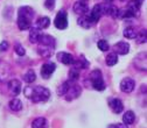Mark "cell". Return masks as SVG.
<instances>
[{"label":"cell","mask_w":147,"mask_h":128,"mask_svg":"<svg viewBox=\"0 0 147 128\" xmlns=\"http://www.w3.org/2000/svg\"><path fill=\"white\" fill-rule=\"evenodd\" d=\"M25 96L30 99L33 103H42L47 101L50 97V91L43 86H27L25 90Z\"/></svg>","instance_id":"6da1fadb"},{"label":"cell","mask_w":147,"mask_h":128,"mask_svg":"<svg viewBox=\"0 0 147 128\" xmlns=\"http://www.w3.org/2000/svg\"><path fill=\"white\" fill-rule=\"evenodd\" d=\"M85 83H89V85L96 91H104L105 90V83L103 79L102 71L98 69L91 72L89 78L85 80Z\"/></svg>","instance_id":"7a4b0ae2"},{"label":"cell","mask_w":147,"mask_h":128,"mask_svg":"<svg viewBox=\"0 0 147 128\" xmlns=\"http://www.w3.org/2000/svg\"><path fill=\"white\" fill-rule=\"evenodd\" d=\"M82 93V87L76 85V84H70L69 88L67 90V92L63 96L65 98L67 101H72V100H75L77 99Z\"/></svg>","instance_id":"3957f363"},{"label":"cell","mask_w":147,"mask_h":128,"mask_svg":"<svg viewBox=\"0 0 147 128\" xmlns=\"http://www.w3.org/2000/svg\"><path fill=\"white\" fill-rule=\"evenodd\" d=\"M54 25L57 29H65L68 27V16H67V12L65 11H60L55 17V21Z\"/></svg>","instance_id":"277c9868"},{"label":"cell","mask_w":147,"mask_h":128,"mask_svg":"<svg viewBox=\"0 0 147 128\" xmlns=\"http://www.w3.org/2000/svg\"><path fill=\"white\" fill-rule=\"evenodd\" d=\"M35 13H34V9L29 6H24V7H20L19 11H18V17H22V19L27 20V21H33V17H34Z\"/></svg>","instance_id":"5b68a950"},{"label":"cell","mask_w":147,"mask_h":128,"mask_svg":"<svg viewBox=\"0 0 147 128\" xmlns=\"http://www.w3.org/2000/svg\"><path fill=\"white\" fill-rule=\"evenodd\" d=\"M119 86H120L121 92H124V93H131L132 91L134 90V87H136V82L132 78H130V77H126V78H124L120 82Z\"/></svg>","instance_id":"8992f818"},{"label":"cell","mask_w":147,"mask_h":128,"mask_svg":"<svg viewBox=\"0 0 147 128\" xmlns=\"http://www.w3.org/2000/svg\"><path fill=\"white\" fill-rule=\"evenodd\" d=\"M55 70H56V64H55V63H53V62L45 63L42 65V68H41V76H42V78L48 79L54 74Z\"/></svg>","instance_id":"52a82bcc"},{"label":"cell","mask_w":147,"mask_h":128,"mask_svg":"<svg viewBox=\"0 0 147 128\" xmlns=\"http://www.w3.org/2000/svg\"><path fill=\"white\" fill-rule=\"evenodd\" d=\"M103 15V9H102V5H95L94 8L91 9L90 13H88V16H89V19L90 21L92 22V23H96L100 17Z\"/></svg>","instance_id":"ba28073f"},{"label":"cell","mask_w":147,"mask_h":128,"mask_svg":"<svg viewBox=\"0 0 147 128\" xmlns=\"http://www.w3.org/2000/svg\"><path fill=\"white\" fill-rule=\"evenodd\" d=\"M109 106L110 108H111V111L116 114H119L123 112V109H124V105H123V101L118 98H112V99H110L109 100Z\"/></svg>","instance_id":"9c48e42d"},{"label":"cell","mask_w":147,"mask_h":128,"mask_svg":"<svg viewBox=\"0 0 147 128\" xmlns=\"http://www.w3.org/2000/svg\"><path fill=\"white\" fill-rule=\"evenodd\" d=\"M113 49H115V52L117 55H127L130 52V44L125 41H120V42L115 44Z\"/></svg>","instance_id":"30bf717a"},{"label":"cell","mask_w":147,"mask_h":128,"mask_svg":"<svg viewBox=\"0 0 147 128\" xmlns=\"http://www.w3.org/2000/svg\"><path fill=\"white\" fill-rule=\"evenodd\" d=\"M8 91H9V93L12 96H18L20 92H21V83L20 80H18V79H12L9 83H8Z\"/></svg>","instance_id":"8fae6325"},{"label":"cell","mask_w":147,"mask_h":128,"mask_svg":"<svg viewBox=\"0 0 147 128\" xmlns=\"http://www.w3.org/2000/svg\"><path fill=\"white\" fill-rule=\"evenodd\" d=\"M57 60L65 64V65H70V64H74V62H75V57L72 56L71 54L69 52H64V51H61L57 54Z\"/></svg>","instance_id":"7c38bea8"},{"label":"cell","mask_w":147,"mask_h":128,"mask_svg":"<svg viewBox=\"0 0 147 128\" xmlns=\"http://www.w3.org/2000/svg\"><path fill=\"white\" fill-rule=\"evenodd\" d=\"M41 46H46V47H50L53 49H55V44H56V42H55V39L53 38V36L50 35H47V34H42L40 36V40L39 42Z\"/></svg>","instance_id":"4fadbf2b"},{"label":"cell","mask_w":147,"mask_h":128,"mask_svg":"<svg viewBox=\"0 0 147 128\" xmlns=\"http://www.w3.org/2000/svg\"><path fill=\"white\" fill-rule=\"evenodd\" d=\"M30 30H29V41H30V43H38L39 42V40H40V36L42 35V33H41V29L40 28H38V27H30L29 28Z\"/></svg>","instance_id":"5bb4252c"},{"label":"cell","mask_w":147,"mask_h":128,"mask_svg":"<svg viewBox=\"0 0 147 128\" xmlns=\"http://www.w3.org/2000/svg\"><path fill=\"white\" fill-rule=\"evenodd\" d=\"M74 12L78 15H84V14L89 13V7L85 4V1H82L81 0V1H77L74 5Z\"/></svg>","instance_id":"9a60e30c"},{"label":"cell","mask_w":147,"mask_h":128,"mask_svg":"<svg viewBox=\"0 0 147 128\" xmlns=\"http://www.w3.org/2000/svg\"><path fill=\"white\" fill-rule=\"evenodd\" d=\"M72 65L75 66V68H77V69H86V68H89L90 63H89V61L83 56V55H81V57H78L77 60H75V62H74Z\"/></svg>","instance_id":"2e32d148"},{"label":"cell","mask_w":147,"mask_h":128,"mask_svg":"<svg viewBox=\"0 0 147 128\" xmlns=\"http://www.w3.org/2000/svg\"><path fill=\"white\" fill-rule=\"evenodd\" d=\"M48 127V121L46 118H36L32 122V128H47Z\"/></svg>","instance_id":"e0dca14e"},{"label":"cell","mask_w":147,"mask_h":128,"mask_svg":"<svg viewBox=\"0 0 147 128\" xmlns=\"http://www.w3.org/2000/svg\"><path fill=\"white\" fill-rule=\"evenodd\" d=\"M77 23L82 27V28H85V29H88V28H90L91 26H92L94 23L90 21V19H89V16H88V13L86 14H84V15H81L80 16V19H78V21H77Z\"/></svg>","instance_id":"ac0fdd59"},{"label":"cell","mask_w":147,"mask_h":128,"mask_svg":"<svg viewBox=\"0 0 147 128\" xmlns=\"http://www.w3.org/2000/svg\"><path fill=\"white\" fill-rule=\"evenodd\" d=\"M134 120H136V114H134L132 111H126V112L124 113V115H123V122H124L126 126L132 125V123L134 122Z\"/></svg>","instance_id":"d6986e66"},{"label":"cell","mask_w":147,"mask_h":128,"mask_svg":"<svg viewBox=\"0 0 147 128\" xmlns=\"http://www.w3.org/2000/svg\"><path fill=\"white\" fill-rule=\"evenodd\" d=\"M8 106H9V108L12 109V111H14V112H19V111H21V109H22V103H21L20 99H18V98H13L9 101Z\"/></svg>","instance_id":"ffe728a7"},{"label":"cell","mask_w":147,"mask_h":128,"mask_svg":"<svg viewBox=\"0 0 147 128\" xmlns=\"http://www.w3.org/2000/svg\"><path fill=\"white\" fill-rule=\"evenodd\" d=\"M38 51H39V54L41 55L42 57H45V58H49V57L51 56V55H53L54 49H53V48H50V47H46V46H41V44H40V47H39Z\"/></svg>","instance_id":"44dd1931"},{"label":"cell","mask_w":147,"mask_h":128,"mask_svg":"<svg viewBox=\"0 0 147 128\" xmlns=\"http://www.w3.org/2000/svg\"><path fill=\"white\" fill-rule=\"evenodd\" d=\"M49 25H50V19L48 16H42L36 21V27L40 29H46L49 27Z\"/></svg>","instance_id":"7402d4cb"},{"label":"cell","mask_w":147,"mask_h":128,"mask_svg":"<svg viewBox=\"0 0 147 128\" xmlns=\"http://www.w3.org/2000/svg\"><path fill=\"white\" fill-rule=\"evenodd\" d=\"M106 64L109 66H113L118 63V55L116 52H111V54H109L107 56H106V60H105Z\"/></svg>","instance_id":"603a6c76"},{"label":"cell","mask_w":147,"mask_h":128,"mask_svg":"<svg viewBox=\"0 0 147 128\" xmlns=\"http://www.w3.org/2000/svg\"><path fill=\"white\" fill-rule=\"evenodd\" d=\"M18 27L20 30H27L32 27V22L22 19V17H18Z\"/></svg>","instance_id":"cb8c5ba5"},{"label":"cell","mask_w":147,"mask_h":128,"mask_svg":"<svg viewBox=\"0 0 147 128\" xmlns=\"http://www.w3.org/2000/svg\"><path fill=\"white\" fill-rule=\"evenodd\" d=\"M35 79H36V75H35V71L34 70H28L26 74L24 75V80L26 82V83H28V84H32V83H34L35 82Z\"/></svg>","instance_id":"d4e9b609"},{"label":"cell","mask_w":147,"mask_h":128,"mask_svg":"<svg viewBox=\"0 0 147 128\" xmlns=\"http://www.w3.org/2000/svg\"><path fill=\"white\" fill-rule=\"evenodd\" d=\"M80 78V69L77 68H71L70 71H69V80L72 82V83H75L77 79Z\"/></svg>","instance_id":"484cf974"},{"label":"cell","mask_w":147,"mask_h":128,"mask_svg":"<svg viewBox=\"0 0 147 128\" xmlns=\"http://www.w3.org/2000/svg\"><path fill=\"white\" fill-rule=\"evenodd\" d=\"M134 39H136L137 42L140 43V44L146 43V40H147V31H146V29H141L139 33L137 31V35H136Z\"/></svg>","instance_id":"4316f807"},{"label":"cell","mask_w":147,"mask_h":128,"mask_svg":"<svg viewBox=\"0 0 147 128\" xmlns=\"http://www.w3.org/2000/svg\"><path fill=\"white\" fill-rule=\"evenodd\" d=\"M72 82H70V80H67V82H64V83H62L59 87H57V94L61 97V96H64L65 94V92H67V90L69 88V86H70V84H71Z\"/></svg>","instance_id":"83f0119b"},{"label":"cell","mask_w":147,"mask_h":128,"mask_svg":"<svg viewBox=\"0 0 147 128\" xmlns=\"http://www.w3.org/2000/svg\"><path fill=\"white\" fill-rule=\"evenodd\" d=\"M123 34H124V36H125L126 39L133 40L136 38V35H137V30L134 28H132V27H127V28L124 29V33Z\"/></svg>","instance_id":"f1b7e54d"},{"label":"cell","mask_w":147,"mask_h":128,"mask_svg":"<svg viewBox=\"0 0 147 128\" xmlns=\"http://www.w3.org/2000/svg\"><path fill=\"white\" fill-rule=\"evenodd\" d=\"M97 47H98V49L102 50V51H107L109 48H110L107 41H105V40H99V41L97 42Z\"/></svg>","instance_id":"f546056e"},{"label":"cell","mask_w":147,"mask_h":128,"mask_svg":"<svg viewBox=\"0 0 147 128\" xmlns=\"http://www.w3.org/2000/svg\"><path fill=\"white\" fill-rule=\"evenodd\" d=\"M14 50H15V52L19 55V56H24V55L26 54V50H25V48H24V46H21V44H15L14 46Z\"/></svg>","instance_id":"4dcf8cb0"},{"label":"cell","mask_w":147,"mask_h":128,"mask_svg":"<svg viewBox=\"0 0 147 128\" xmlns=\"http://www.w3.org/2000/svg\"><path fill=\"white\" fill-rule=\"evenodd\" d=\"M45 6L48 8V9H54V7H55V1L54 0H47V1L45 3Z\"/></svg>","instance_id":"1f68e13d"},{"label":"cell","mask_w":147,"mask_h":128,"mask_svg":"<svg viewBox=\"0 0 147 128\" xmlns=\"http://www.w3.org/2000/svg\"><path fill=\"white\" fill-rule=\"evenodd\" d=\"M8 47H9L8 42H7V41H3L1 43H0V52H3V51H6V50L8 49Z\"/></svg>","instance_id":"d6a6232c"},{"label":"cell","mask_w":147,"mask_h":128,"mask_svg":"<svg viewBox=\"0 0 147 128\" xmlns=\"http://www.w3.org/2000/svg\"><path fill=\"white\" fill-rule=\"evenodd\" d=\"M116 128H127L125 123H116Z\"/></svg>","instance_id":"836d02e7"},{"label":"cell","mask_w":147,"mask_h":128,"mask_svg":"<svg viewBox=\"0 0 147 128\" xmlns=\"http://www.w3.org/2000/svg\"><path fill=\"white\" fill-rule=\"evenodd\" d=\"M136 1H137V3H138L140 6H141V5H142V3H144V0H136Z\"/></svg>","instance_id":"e575fe53"},{"label":"cell","mask_w":147,"mask_h":128,"mask_svg":"<svg viewBox=\"0 0 147 128\" xmlns=\"http://www.w3.org/2000/svg\"><path fill=\"white\" fill-rule=\"evenodd\" d=\"M82 1H88V0H82Z\"/></svg>","instance_id":"d590c367"},{"label":"cell","mask_w":147,"mask_h":128,"mask_svg":"<svg viewBox=\"0 0 147 128\" xmlns=\"http://www.w3.org/2000/svg\"><path fill=\"white\" fill-rule=\"evenodd\" d=\"M107 1H111V0H107Z\"/></svg>","instance_id":"8d00e7d4"}]
</instances>
